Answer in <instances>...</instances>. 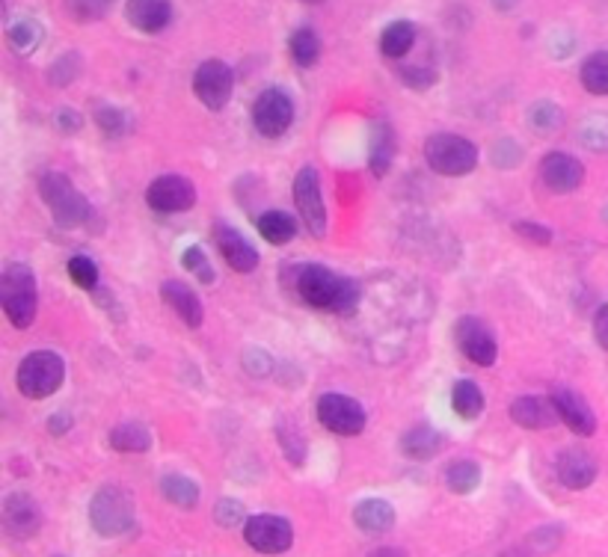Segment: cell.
Here are the masks:
<instances>
[{
  "instance_id": "1",
  "label": "cell",
  "mask_w": 608,
  "mask_h": 557,
  "mask_svg": "<svg viewBox=\"0 0 608 557\" xmlns=\"http://www.w3.org/2000/svg\"><path fill=\"white\" fill-rule=\"evenodd\" d=\"M291 288L300 303L318 312H336V315H350L359 306V285L336 273L324 264H297L288 270Z\"/></svg>"
},
{
  "instance_id": "2",
  "label": "cell",
  "mask_w": 608,
  "mask_h": 557,
  "mask_svg": "<svg viewBox=\"0 0 608 557\" xmlns=\"http://www.w3.org/2000/svg\"><path fill=\"white\" fill-rule=\"evenodd\" d=\"M0 306L6 320L15 329H30L36 312H39V288H36V276L27 264H6L3 276H0Z\"/></svg>"
},
{
  "instance_id": "3",
  "label": "cell",
  "mask_w": 608,
  "mask_h": 557,
  "mask_svg": "<svg viewBox=\"0 0 608 557\" xmlns=\"http://www.w3.org/2000/svg\"><path fill=\"white\" fill-rule=\"evenodd\" d=\"M39 196L48 205L54 223L63 229H78L92 217L89 199L72 184V178L66 172H45L39 178Z\"/></svg>"
},
{
  "instance_id": "4",
  "label": "cell",
  "mask_w": 608,
  "mask_h": 557,
  "mask_svg": "<svg viewBox=\"0 0 608 557\" xmlns=\"http://www.w3.org/2000/svg\"><path fill=\"white\" fill-rule=\"evenodd\" d=\"M63 383H66V362L54 350L27 353L18 365V374H15L18 392L30 400H45L57 395Z\"/></svg>"
},
{
  "instance_id": "5",
  "label": "cell",
  "mask_w": 608,
  "mask_h": 557,
  "mask_svg": "<svg viewBox=\"0 0 608 557\" xmlns=\"http://www.w3.org/2000/svg\"><path fill=\"white\" fill-rule=\"evenodd\" d=\"M89 525L101 537H122L134 528V498L122 486H101L89 501Z\"/></svg>"
},
{
  "instance_id": "6",
  "label": "cell",
  "mask_w": 608,
  "mask_h": 557,
  "mask_svg": "<svg viewBox=\"0 0 608 557\" xmlns=\"http://www.w3.org/2000/svg\"><path fill=\"white\" fill-rule=\"evenodd\" d=\"M425 160L436 175L463 178V175L475 172V166H478V146L460 134L439 131V134H431L425 143Z\"/></svg>"
},
{
  "instance_id": "7",
  "label": "cell",
  "mask_w": 608,
  "mask_h": 557,
  "mask_svg": "<svg viewBox=\"0 0 608 557\" xmlns=\"http://www.w3.org/2000/svg\"><path fill=\"white\" fill-rule=\"evenodd\" d=\"M291 125H294V98L279 86L261 89L253 101V128L267 140H279L291 131Z\"/></svg>"
},
{
  "instance_id": "8",
  "label": "cell",
  "mask_w": 608,
  "mask_h": 557,
  "mask_svg": "<svg viewBox=\"0 0 608 557\" xmlns=\"http://www.w3.org/2000/svg\"><path fill=\"white\" fill-rule=\"evenodd\" d=\"M294 205L309 229L312 238L327 235V205H324V190H321V172L315 166H303L294 178Z\"/></svg>"
},
{
  "instance_id": "9",
  "label": "cell",
  "mask_w": 608,
  "mask_h": 557,
  "mask_svg": "<svg viewBox=\"0 0 608 557\" xmlns=\"http://www.w3.org/2000/svg\"><path fill=\"white\" fill-rule=\"evenodd\" d=\"M244 540L259 555H285L294 546V528L285 516L259 513L244 522Z\"/></svg>"
},
{
  "instance_id": "10",
  "label": "cell",
  "mask_w": 608,
  "mask_h": 557,
  "mask_svg": "<svg viewBox=\"0 0 608 557\" xmlns=\"http://www.w3.org/2000/svg\"><path fill=\"white\" fill-rule=\"evenodd\" d=\"M318 421L336 436H359L368 424L365 406L342 392H327L318 400Z\"/></svg>"
},
{
  "instance_id": "11",
  "label": "cell",
  "mask_w": 608,
  "mask_h": 557,
  "mask_svg": "<svg viewBox=\"0 0 608 557\" xmlns=\"http://www.w3.org/2000/svg\"><path fill=\"white\" fill-rule=\"evenodd\" d=\"M454 341L460 347V353L478 365V368H493L496 359H499V344H496V335L490 332V326L481 318H472V315H463V318L454 323Z\"/></svg>"
},
{
  "instance_id": "12",
  "label": "cell",
  "mask_w": 608,
  "mask_h": 557,
  "mask_svg": "<svg viewBox=\"0 0 608 557\" xmlns=\"http://www.w3.org/2000/svg\"><path fill=\"white\" fill-rule=\"evenodd\" d=\"M193 92H196V98L208 110L220 113L232 101V92H235V72H232V66L223 63V60H205V63H199V69L193 72Z\"/></svg>"
},
{
  "instance_id": "13",
  "label": "cell",
  "mask_w": 608,
  "mask_h": 557,
  "mask_svg": "<svg viewBox=\"0 0 608 557\" xmlns=\"http://www.w3.org/2000/svg\"><path fill=\"white\" fill-rule=\"evenodd\" d=\"M146 205L158 214H184L196 205V187L190 178L175 172L158 175L146 187Z\"/></svg>"
},
{
  "instance_id": "14",
  "label": "cell",
  "mask_w": 608,
  "mask_h": 557,
  "mask_svg": "<svg viewBox=\"0 0 608 557\" xmlns=\"http://www.w3.org/2000/svg\"><path fill=\"white\" fill-rule=\"evenodd\" d=\"M540 181L555 196H570L585 184V163L567 152H546L540 160Z\"/></svg>"
},
{
  "instance_id": "15",
  "label": "cell",
  "mask_w": 608,
  "mask_h": 557,
  "mask_svg": "<svg viewBox=\"0 0 608 557\" xmlns=\"http://www.w3.org/2000/svg\"><path fill=\"white\" fill-rule=\"evenodd\" d=\"M3 528L15 540H30L42 528V507L27 492H12L3 498Z\"/></svg>"
},
{
  "instance_id": "16",
  "label": "cell",
  "mask_w": 608,
  "mask_h": 557,
  "mask_svg": "<svg viewBox=\"0 0 608 557\" xmlns=\"http://www.w3.org/2000/svg\"><path fill=\"white\" fill-rule=\"evenodd\" d=\"M214 243L220 249V255L226 258V264L235 273H253L259 267V252L250 240L244 238L238 229H232L229 223H217L214 226Z\"/></svg>"
},
{
  "instance_id": "17",
  "label": "cell",
  "mask_w": 608,
  "mask_h": 557,
  "mask_svg": "<svg viewBox=\"0 0 608 557\" xmlns=\"http://www.w3.org/2000/svg\"><path fill=\"white\" fill-rule=\"evenodd\" d=\"M555 475L561 480V486L579 492V489H588L597 480L600 466L585 448H564L558 454V460H555Z\"/></svg>"
},
{
  "instance_id": "18",
  "label": "cell",
  "mask_w": 608,
  "mask_h": 557,
  "mask_svg": "<svg viewBox=\"0 0 608 557\" xmlns=\"http://www.w3.org/2000/svg\"><path fill=\"white\" fill-rule=\"evenodd\" d=\"M552 403L558 409V418L576 433V436H594L597 433V415L588 406V400L582 398L573 389H558L552 395Z\"/></svg>"
},
{
  "instance_id": "19",
  "label": "cell",
  "mask_w": 608,
  "mask_h": 557,
  "mask_svg": "<svg viewBox=\"0 0 608 557\" xmlns=\"http://www.w3.org/2000/svg\"><path fill=\"white\" fill-rule=\"evenodd\" d=\"M125 18L140 33H161L173 21V0H125Z\"/></svg>"
},
{
  "instance_id": "20",
  "label": "cell",
  "mask_w": 608,
  "mask_h": 557,
  "mask_svg": "<svg viewBox=\"0 0 608 557\" xmlns=\"http://www.w3.org/2000/svg\"><path fill=\"white\" fill-rule=\"evenodd\" d=\"M161 300L181 318L184 326H190V329H199V326H202L205 309H202V300L196 297V291H190V285H184V282H178V279H167V282L161 285Z\"/></svg>"
},
{
  "instance_id": "21",
  "label": "cell",
  "mask_w": 608,
  "mask_h": 557,
  "mask_svg": "<svg viewBox=\"0 0 608 557\" xmlns=\"http://www.w3.org/2000/svg\"><path fill=\"white\" fill-rule=\"evenodd\" d=\"M395 158H398V134L386 119H380L371 128V143H368V169H371V175L383 178L392 169Z\"/></svg>"
},
{
  "instance_id": "22",
  "label": "cell",
  "mask_w": 608,
  "mask_h": 557,
  "mask_svg": "<svg viewBox=\"0 0 608 557\" xmlns=\"http://www.w3.org/2000/svg\"><path fill=\"white\" fill-rule=\"evenodd\" d=\"M511 418L517 427L525 430H549L558 421V409L552 398H537V395H522L511 403Z\"/></svg>"
},
{
  "instance_id": "23",
  "label": "cell",
  "mask_w": 608,
  "mask_h": 557,
  "mask_svg": "<svg viewBox=\"0 0 608 557\" xmlns=\"http://www.w3.org/2000/svg\"><path fill=\"white\" fill-rule=\"evenodd\" d=\"M353 522L365 534H386L395 528V507L386 498H362L353 507Z\"/></svg>"
},
{
  "instance_id": "24",
  "label": "cell",
  "mask_w": 608,
  "mask_h": 557,
  "mask_svg": "<svg viewBox=\"0 0 608 557\" xmlns=\"http://www.w3.org/2000/svg\"><path fill=\"white\" fill-rule=\"evenodd\" d=\"M442 445H445V436L439 430H434L431 424H416L401 436V454L416 460V463L434 460L436 454L442 451Z\"/></svg>"
},
{
  "instance_id": "25",
  "label": "cell",
  "mask_w": 608,
  "mask_h": 557,
  "mask_svg": "<svg viewBox=\"0 0 608 557\" xmlns=\"http://www.w3.org/2000/svg\"><path fill=\"white\" fill-rule=\"evenodd\" d=\"M416 39H419V27L407 18H398L386 24L380 33V54L386 60H404L416 48Z\"/></svg>"
},
{
  "instance_id": "26",
  "label": "cell",
  "mask_w": 608,
  "mask_h": 557,
  "mask_svg": "<svg viewBox=\"0 0 608 557\" xmlns=\"http://www.w3.org/2000/svg\"><path fill=\"white\" fill-rule=\"evenodd\" d=\"M152 442V430L140 421H122L110 430V448L119 454H146Z\"/></svg>"
},
{
  "instance_id": "27",
  "label": "cell",
  "mask_w": 608,
  "mask_h": 557,
  "mask_svg": "<svg viewBox=\"0 0 608 557\" xmlns=\"http://www.w3.org/2000/svg\"><path fill=\"white\" fill-rule=\"evenodd\" d=\"M484 392L475 380H457L451 389V409L463 418V421H475L484 415Z\"/></svg>"
},
{
  "instance_id": "28",
  "label": "cell",
  "mask_w": 608,
  "mask_h": 557,
  "mask_svg": "<svg viewBox=\"0 0 608 557\" xmlns=\"http://www.w3.org/2000/svg\"><path fill=\"white\" fill-rule=\"evenodd\" d=\"M42 24L36 18H18L6 27V42L18 57H30L42 45Z\"/></svg>"
},
{
  "instance_id": "29",
  "label": "cell",
  "mask_w": 608,
  "mask_h": 557,
  "mask_svg": "<svg viewBox=\"0 0 608 557\" xmlns=\"http://www.w3.org/2000/svg\"><path fill=\"white\" fill-rule=\"evenodd\" d=\"M288 51H291V60L300 69H312V66H318L324 45H321V36L312 27H297L291 33V39H288Z\"/></svg>"
},
{
  "instance_id": "30",
  "label": "cell",
  "mask_w": 608,
  "mask_h": 557,
  "mask_svg": "<svg viewBox=\"0 0 608 557\" xmlns=\"http://www.w3.org/2000/svg\"><path fill=\"white\" fill-rule=\"evenodd\" d=\"M259 235L273 246H285L297 238V220L285 211H264L259 217Z\"/></svg>"
},
{
  "instance_id": "31",
  "label": "cell",
  "mask_w": 608,
  "mask_h": 557,
  "mask_svg": "<svg viewBox=\"0 0 608 557\" xmlns=\"http://www.w3.org/2000/svg\"><path fill=\"white\" fill-rule=\"evenodd\" d=\"M161 495L170 504L181 507V510H193L199 504V498H202V489H199L196 480L184 478V475H164L161 478Z\"/></svg>"
},
{
  "instance_id": "32",
  "label": "cell",
  "mask_w": 608,
  "mask_h": 557,
  "mask_svg": "<svg viewBox=\"0 0 608 557\" xmlns=\"http://www.w3.org/2000/svg\"><path fill=\"white\" fill-rule=\"evenodd\" d=\"M445 486L454 495H472L481 486V466L475 460H457L445 469Z\"/></svg>"
},
{
  "instance_id": "33",
  "label": "cell",
  "mask_w": 608,
  "mask_h": 557,
  "mask_svg": "<svg viewBox=\"0 0 608 557\" xmlns=\"http://www.w3.org/2000/svg\"><path fill=\"white\" fill-rule=\"evenodd\" d=\"M579 80L591 95H608V51H594L591 57H585L582 69H579Z\"/></svg>"
},
{
  "instance_id": "34",
  "label": "cell",
  "mask_w": 608,
  "mask_h": 557,
  "mask_svg": "<svg viewBox=\"0 0 608 557\" xmlns=\"http://www.w3.org/2000/svg\"><path fill=\"white\" fill-rule=\"evenodd\" d=\"M576 134H579V143H582L588 152H594V155H606L608 152V116L606 113L585 116Z\"/></svg>"
},
{
  "instance_id": "35",
  "label": "cell",
  "mask_w": 608,
  "mask_h": 557,
  "mask_svg": "<svg viewBox=\"0 0 608 557\" xmlns=\"http://www.w3.org/2000/svg\"><path fill=\"white\" fill-rule=\"evenodd\" d=\"M528 125L540 137H549V134H555L564 125V113H561V107L555 101H537L528 110Z\"/></svg>"
},
{
  "instance_id": "36",
  "label": "cell",
  "mask_w": 608,
  "mask_h": 557,
  "mask_svg": "<svg viewBox=\"0 0 608 557\" xmlns=\"http://www.w3.org/2000/svg\"><path fill=\"white\" fill-rule=\"evenodd\" d=\"M181 267H184L190 276H196L202 285H214V282H217V270H214V264L208 261V252H205L199 243H193V246H187V249L181 252Z\"/></svg>"
},
{
  "instance_id": "37",
  "label": "cell",
  "mask_w": 608,
  "mask_h": 557,
  "mask_svg": "<svg viewBox=\"0 0 608 557\" xmlns=\"http://www.w3.org/2000/svg\"><path fill=\"white\" fill-rule=\"evenodd\" d=\"M276 436H279V448H282L285 460H288L291 466H303V460H306V442H303L300 430H297L291 421L282 418V421L276 424Z\"/></svg>"
},
{
  "instance_id": "38",
  "label": "cell",
  "mask_w": 608,
  "mask_h": 557,
  "mask_svg": "<svg viewBox=\"0 0 608 557\" xmlns=\"http://www.w3.org/2000/svg\"><path fill=\"white\" fill-rule=\"evenodd\" d=\"M95 125L107 134V137H122L131 128V119L122 107L116 104H98L95 107Z\"/></svg>"
},
{
  "instance_id": "39",
  "label": "cell",
  "mask_w": 608,
  "mask_h": 557,
  "mask_svg": "<svg viewBox=\"0 0 608 557\" xmlns=\"http://www.w3.org/2000/svg\"><path fill=\"white\" fill-rule=\"evenodd\" d=\"M66 273L81 291H98V264L89 255H72Z\"/></svg>"
},
{
  "instance_id": "40",
  "label": "cell",
  "mask_w": 608,
  "mask_h": 557,
  "mask_svg": "<svg viewBox=\"0 0 608 557\" xmlns=\"http://www.w3.org/2000/svg\"><path fill=\"white\" fill-rule=\"evenodd\" d=\"M116 0H66V12L81 21V24H92V21H101L107 18V12L113 9Z\"/></svg>"
},
{
  "instance_id": "41",
  "label": "cell",
  "mask_w": 608,
  "mask_h": 557,
  "mask_svg": "<svg viewBox=\"0 0 608 557\" xmlns=\"http://www.w3.org/2000/svg\"><path fill=\"white\" fill-rule=\"evenodd\" d=\"M81 69H84V63H81V54H63V57H57L54 63H51V69H48V80L54 83V86H69L72 80H78V75H81Z\"/></svg>"
},
{
  "instance_id": "42",
  "label": "cell",
  "mask_w": 608,
  "mask_h": 557,
  "mask_svg": "<svg viewBox=\"0 0 608 557\" xmlns=\"http://www.w3.org/2000/svg\"><path fill=\"white\" fill-rule=\"evenodd\" d=\"M564 540V528L558 525H546V528H537L531 537H528V549L534 555H546V552H555Z\"/></svg>"
},
{
  "instance_id": "43",
  "label": "cell",
  "mask_w": 608,
  "mask_h": 557,
  "mask_svg": "<svg viewBox=\"0 0 608 557\" xmlns=\"http://www.w3.org/2000/svg\"><path fill=\"white\" fill-rule=\"evenodd\" d=\"M401 80L410 86V89H431L439 80V72L434 66H404L401 69Z\"/></svg>"
},
{
  "instance_id": "44",
  "label": "cell",
  "mask_w": 608,
  "mask_h": 557,
  "mask_svg": "<svg viewBox=\"0 0 608 557\" xmlns=\"http://www.w3.org/2000/svg\"><path fill=\"white\" fill-rule=\"evenodd\" d=\"M214 519H217L223 528H235V525L244 522V504L235 501V498H223V501H217V507H214Z\"/></svg>"
},
{
  "instance_id": "45",
  "label": "cell",
  "mask_w": 608,
  "mask_h": 557,
  "mask_svg": "<svg viewBox=\"0 0 608 557\" xmlns=\"http://www.w3.org/2000/svg\"><path fill=\"white\" fill-rule=\"evenodd\" d=\"M514 232H517L520 238L531 240L534 246H549V243H552V229L543 226V223H534V220H517V223H514Z\"/></svg>"
},
{
  "instance_id": "46",
  "label": "cell",
  "mask_w": 608,
  "mask_h": 557,
  "mask_svg": "<svg viewBox=\"0 0 608 557\" xmlns=\"http://www.w3.org/2000/svg\"><path fill=\"white\" fill-rule=\"evenodd\" d=\"M522 160V149L514 140H499L493 146V166H502V169H514Z\"/></svg>"
},
{
  "instance_id": "47",
  "label": "cell",
  "mask_w": 608,
  "mask_h": 557,
  "mask_svg": "<svg viewBox=\"0 0 608 557\" xmlns=\"http://www.w3.org/2000/svg\"><path fill=\"white\" fill-rule=\"evenodd\" d=\"M244 368H247L253 377H267L270 368H273V359H270V353H264L261 347H250V350L244 353Z\"/></svg>"
},
{
  "instance_id": "48",
  "label": "cell",
  "mask_w": 608,
  "mask_h": 557,
  "mask_svg": "<svg viewBox=\"0 0 608 557\" xmlns=\"http://www.w3.org/2000/svg\"><path fill=\"white\" fill-rule=\"evenodd\" d=\"M57 128H60V134H81V128H84V116L75 110V107H63V110H57Z\"/></svg>"
},
{
  "instance_id": "49",
  "label": "cell",
  "mask_w": 608,
  "mask_h": 557,
  "mask_svg": "<svg viewBox=\"0 0 608 557\" xmlns=\"http://www.w3.org/2000/svg\"><path fill=\"white\" fill-rule=\"evenodd\" d=\"M594 338H597V344L608 353V303H603V306L597 309V315H594Z\"/></svg>"
},
{
  "instance_id": "50",
  "label": "cell",
  "mask_w": 608,
  "mask_h": 557,
  "mask_svg": "<svg viewBox=\"0 0 608 557\" xmlns=\"http://www.w3.org/2000/svg\"><path fill=\"white\" fill-rule=\"evenodd\" d=\"M72 415L69 412H54L51 418H48V433H54V436H63L66 430H72Z\"/></svg>"
},
{
  "instance_id": "51",
  "label": "cell",
  "mask_w": 608,
  "mask_h": 557,
  "mask_svg": "<svg viewBox=\"0 0 608 557\" xmlns=\"http://www.w3.org/2000/svg\"><path fill=\"white\" fill-rule=\"evenodd\" d=\"M368 557H410L404 549H395V546H380V549H374Z\"/></svg>"
},
{
  "instance_id": "52",
  "label": "cell",
  "mask_w": 608,
  "mask_h": 557,
  "mask_svg": "<svg viewBox=\"0 0 608 557\" xmlns=\"http://www.w3.org/2000/svg\"><path fill=\"white\" fill-rule=\"evenodd\" d=\"M502 557H534V552L528 549V543L525 546H514V549H508Z\"/></svg>"
},
{
  "instance_id": "53",
  "label": "cell",
  "mask_w": 608,
  "mask_h": 557,
  "mask_svg": "<svg viewBox=\"0 0 608 557\" xmlns=\"http://www.w3.org/2000/svg\"><path fill=\"white\" fill-rule=\"evenodd\" d=\"M517 3H520V0H493V6H496L499 12H511Z\"/></svg>"
},
{
  "instance_id": "54",
  "label": "cell",
  "mask_w": 608,
  "mask_h": 557,
  "mask_svg": "<svg viewBox=\"0 0 608 557\" xmlns=\"http://www.w3.org/2000/svg\"><path fill=\"white\" fill-rule=\"evenodd\" d=\"M303 3H312V6H315V3H324V0H303Z\"/></svg>"
}]
</instances>
